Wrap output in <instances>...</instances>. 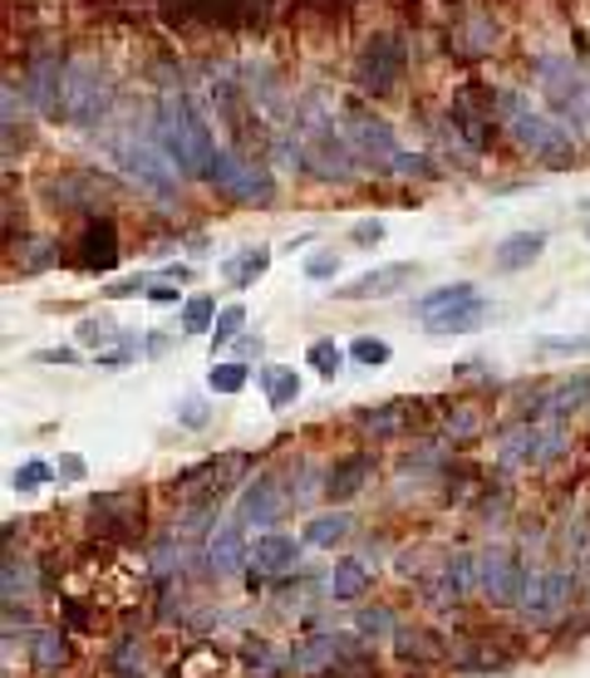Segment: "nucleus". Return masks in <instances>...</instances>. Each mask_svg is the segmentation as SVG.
Here are the masks:
<instances>
[{"label":"nucleus","mask_w":590,"mask_h":678,"mask_svg":"<svg viewBox=\"0 0 590 678\" xmlns=\"http://www.w3.org/2000/svg\"><path fill=\"white\" fill-rule=\"evenodd\" d=\"M157 143H163V153L173 158L183 178H212V163L222 153L207 119L187 99H163V109H157Z\"/></svg>","instance_id":"1"},{"label":"nucleus","mask_w":590,"mask_h":678,"mask_svg":"<svg viewBox=\"0 0 590 678\" xmlns=\"http://www.w3.org/2000/svg\"><path fill=\"white\" fill-rule=\"evenodd\" d=\"M507 133L521 153H531L547 168H576V143L551 113L531 109L527 99H507Z\"/></svg>","instance_id":"2"},{"label":"nucleus","mask_w":590,"mask_h":678,"mask_svg":"<svg viewBox=\"0 0 590 678\" xmlns=\"http://www.w3.org/2000/svg\"><path fill=\"white\" fill-rule=\"evenodd\" d=\"M113 103V84L104 74V64L94 60H79L64 69V84H60V119L70 123H99Z\"/></svg>","instance_id":"3"},{"label":"nucleus","mask_w":590,"mask_h":678,"mask_svg":"<svg viewBox=\"0 0 590 678\" xmlns=\"http://www.w3.org/2000/svg\"><path fill=\"white\" fill-rule=\"evenodd\" d=\"M119 168L129 172V182H139L143 192L157 198H177V163L163 153V143H148V138H119Z\"/></svg>","instance_id":"4"},{"label":"nucleus","mask_w":590,"mask_h":678,"mask_svg":"<svg viewBox=\"0 0 590 678\" xmlns=\"http://www.w3.org/2000/svg\"><path fill=\"white\" fill-rule=\"evenodd\" d=\"M404 64H408V50H404L399 34H374L365 50H359V60H355V84L365 89V94L384 99L394 84H399Z\"/></svg>","instance_id":"5"},{"label":"nucleus","mask_w":590,"mask_h":678,"mask_svg":"<svg viewBox=\"0 0 590 678\" xmlns=\"http://www.w3.org/2000/svg\"><path fill=\"white\" fill-rule=\"evenodd\" d=\"M541 94H547L561 113H571L576 129L590 133V79L571 60H541Z\"/></svg>","instance_id":"6"},{"label":"nucleus","mask_w":590,"mask_h":678,"mask_svg":"<svg viewBox=\"0 0 590 678\" xmlns=\"http://www.w3.org/2000/svg\"><path fill=\"white\" fill-rule=\"evenodd\" d=\"M345 138H349V148H355L365 163H374L379 172H399V158H404V148H399V138H394V129L379 119V113H365V109H349L345 113Z\"/></svg>","instance_id":"7"},{"label":"nucleus","mask_w":590,"mask_h":678,"mask_svg":"<svg viewBox=\"0 0 590 678\" xmlns=\"http://www.w3.org/2000/svg\"><path fill=\"white\" fill-rule=\"evenodd\" d=\"M478 590L492 605H521L527 570H521V556L512 546H482L478 550Z\"/></svg>","instance_id":"8"},{"label":"nucleus","mask_w":590,"mask_h":678,"mask_svg":"<svg viewBox=\"0 0 590 678\" xmlns=\"http://www.w3.org/2000/svg\"><path fill=\"white\" fill-rule=\"evenodd\" d=\"M207 182L217 192H232L236 202H256V206H266L271 192H276V188H271V178L246 153H217V163H212V178Z\"/></svg>","instance_id":"9"},{"label":"nucleus","mask_w":590,"mask_h":678,"mask_svg":"<svg viewBox=\"0 0 590 678\" xmlns=\"http://www.w3.org/2000/svg\"><path fill=\"white\" fill-rule=\"evenodd\" d=\"M571 576L566 570H537V576H527V590H521V615L537 619V625H547L566 610V600H571Z\"/></svg>","instance_id":"10"},{"label":"nucleus","mask_w":590,"mask_h":678,"mask_svg":"<svg viewBox=\"0 0 590 678\" xmlns=\"http://www.w3.org/2000/svg\"><path fill=\"white\" fill-rule=\"evenodd\" d=\"M418 281V266L414 261H389V266H374L355 281L339 285V301H384V295H399Z\"/></svg>","instance_id":"11"},{"label":"nucleus","mask_w":590,"mask_h":678,"mask_svg":"<svg viewBox=\"0 0 590 678\" xmlns=\"http://www.w3.org/2000/svg\"><path fill=\"white\" fill-rule=\"evenodd\" d=\"M286 512V497H281V482L271 473H261L252 487L242 492V507H236V522L242 526H256V532H266L276 516Z\"/></svg>","instance_id":"12"},{"label":"nucleus","mask_w":590,"mask_h":678,"mask_svg":"<svg viewBox=\"0 0 590 678\" xmlns=\"http://www.w3.org/2000/svg\"><path fill=\"white\" fill-rule=\"evenodd\" d=\"M301 546L295 536H281V532H261L252 542V556H246V566H252V576H286V570L301 560Z\"/></svg>","instance_id":"13"},{"label":"nucleus","mask_w":590,"mask_h":678,"mask_svg":"<svg viewBox=\"0 0 590 678\" xmlns=\"http://www.w3.org/2000/svg\"><path fill=\"white\" fill-rule=\"evenodd\" d=\"M487 320H492V305H487L482 295H472V301L442 310V315H428L424 330H428V335H478Z\"/></svg>","instance_id":"14"},{"label":"nucleus","mask_w":590,"mask_h":678,"mask_svg":"<svg viewBox=\"0 0 590 678\" xmlns=\"http://www.w3.org/2000/svg\"><path fill=\"white\" fill-rule=\"evenodd\" d=\"M246 526L242 522H226L212 532V542H207V560H212V570L217 576H236V570L246 566V556H252V546H246Z\"/></svg>","instance_id":"15"},{"label":"nucleus","mask_w":590,"mask_h":678,"mask_svg":"<svg viewBox=\"0 0 590 678\" xmlns=\"http://www.w3.org/2000/svg\"><path fill=\"white\" fill-rule=\"evenodd\" d=\"M541 251H547V232H512V236H502L492 246V266L497 271H527L531 261L541 256Z\"/></svg>","instance_id":"16"},{"label":"nucleus","mask_w":590,"mask_h":678,"mask_svg":"<svg viewBox=\"0 0 590 678\" xmlns=\"http://www.w3.org/2000/svg\"><path fill=\"white\" fill-rule=\"evenodd\" d=\"M414 404L408 398H389V404H379V408H365L359 413V423H365V433L369 438H394V433H404V428H414Z\"/></svg>","instance_id":"17"},{"label":"nucleus","mask_w":590,"mask_h":678,"mask_svg":"<svg viewBox=\"0 0 590 678\" xmlns=\"http://www.w3.org/2000/svg\"><path fill=\"white\" fill-rule=\"evenodd\" d=\"M266 271H271V246H242V251H236V256H226V261H222L226 285H236V291H246V285H256Z\"/></svg>","instance_id":"18"},{"label":"nucleus","mask_w":590,"mask_h":678,"mask_svg":"<svg viewBox=\"0 0 590 678\" xmlns=\"http://www.w3.org/2000/svg\"><path fill=\"white\" fill-rule=\"evenodd\" d=\"M349 512H325V516H311V522H305V532H301V542L305 546H315V550H335L339 542H345L349 536Z\"/></svg>","instance_id":"19"},{"label":"nucleus","mask_w":590,"mask_h":678,"mask_svg":"<svg viewBox=\"0 0 590 678\" xmlns=\"http://www.w3.org/2000/svg\"><path fill=\"white\" fill-rule=\"evenodd\" d=\"M79 261H84V271H109L113 261H119V236H113L109 222L89 226L84 232V251H79Z\"/></svg>","instance_id":"20"},{"label":"nucleus","mask_w":590,"mask_h":678,"mask_svg":"<svg viewBox=\"0 0 590 678\" xmlns=\"http://www.w3.org/2000/svg\"><path fill=\"white\" fill-rule=\"evenodd\" d=\"M261 388H266V404L271 408H291L295 404V398H301V374H295L291 370V364H271V370H261Z\"/></svg>","instance_id":"21"},{"label":"nucleus","mask_w":590,"mask_h":678,"mask_svg":"<svg viewBox=\"0 0 590 678\" xmlns=\"http://www.w3.org/2000/svg\"><path fill=\"white\" fill-rule=\"evenodd\" d=\"M590 398V378H566V384H547V394L537 398L541 413H551V418H561V413H576Z\"/></svg>","instance_id":"22"},{"label":"nucleus","mask_w":590,"mask_h":678,"mask_svg":"<svg viewBox=\"0 0 590 678\" xmlns=\"http://www.w3.org/2000/svg\"><path fill=\"white\" fill-rule=\"evenodd\" d=\"M472 295H478V285H472V281H448V285H438V291L418 295L414 310H418V320H428V315H442V310H452V305L472 301Z\"/></svg>","instance_id":"23"},{"label":"nucleus","mask_w":590,"mask_h":678,"mask_svg":"<svg viewBox=\"0 0 590 678\" xmlns=\"http://www.w3.org/2000/svg\"><path fill=\"white\" fill-rule=\"evenodd\" d=\"M365 585H369V570H365V560L345 556V560H335V570H330V585H325V590H330L335 600H359V595H365Z\"/></svg>","instance_id":"24"},{"label":"nucleus","mask_w":590,"mask_h":678,"mask_svg":"<svg viewBox=\"0 0 590 678\" xmlns=\"http://www.w3.org/2000/svg\"><path fill=\"white\" fill-rule=\"evenodd\" d=\"M365 477H369V457H345L339 473H330V482H325V492H330V502H345V497H355Z\"/></svg>","instance_id":"25"},{"label":"nucleus","mask_w":590,"mask_h":678,"mask_svg":"<svg viewBox=\"0 0 590 678\" xmlns=\"http://www.w3.org/2000/svg\"><path fill=\"white\" fill-rule=\"evenodd\" d=\"M452 44H458L462 54H487L497 44V20H487V16H478V20H468L458 34H452Z\"/></svg>","instance_id":"26"},{"label":"nucleus","mask_w":590,"mask_h":678,"mask_svg":"<svg viewBox=\"0 0 590 678\" xmlns=\"http://www.w3.org/2000/svg\"><path fill=\"white\" fill-rule=\"evenodd\" d=\"M531 354L537 360H581V354H590V335H547L531 344Z\"/></svg>","instance_id":"27"},{"label":"nucleus","mask_w":590,"mask_h":678,"mask_svg":"<svg viewBox=\"0 0 590 678\" xmlns=\"http://www.w3.org/2000/svg\"><path fill=\"white\" fill-rule=\"evenodd\" d=\"M217 301L212 295H192L183 301V335H212V325H217Z\"/></svg>","instance_id":"28"},{"label":"nucleus","mask_w":590,"mask_h":678,"mask_svg":"<svg viewBox=\"0 0 590 678\" xmlns=\"http://www.w3.org/2000/svg\"><path fill=\"white\" fill-rule=\"evenodd\" d=\"M291 659H295V669H325L330 659H339V639H330V635H325V639H305Z\"/></svg>","instance_id":"29"},{"label":"nucleus","mask_w":590,"mask_h":678,"mask_svg":"<svg viewBox=\"0 0 590 678\" xmlns=\"http://www.w3.org/2000/svg\"><path fill=\"white\" fill-rule=\"evenodd\" d=\"M207 388H212V394H242V388H246V364L217 360L207 370Z\"/></svg>","instance_id":"30"},{"label":"nucleus","mask_w":590,"mask_h":678,"mask_svg":"<svg viewBox=\"0 0 590 678\" xmlns=\"http://www.w3.org/2000/svg\"><path fill=\"white\" fill-rule=\"evenodd\" d=\"M305 360H311V370L321 378H335L339 370H345V350H339L335 340H315L311 350H305Z\"/></svg>","instance_id":"31"},{"label":"nucleus","mask_w":590,"mask_h":678,"mask_svg":"<svg viewBox=\"0 0 590 678\" xmlns=\"http://www.w3.org/2000/svg\"><path fill=\"white\" fill-rule=\"evenodd\" d=\"M50 477H54V463H40V457H26V463H20L16 473H10V487H16L20 497H26V492H40Z\"/></svg>","instance_id":"32"},{"label":"nucleus","mask_w":590,"mask_h":678,"mask_svg":"<svg viewBox=\"0 0 590 678\" xmlns=\"http://www.w3.org/2000/svg\"><path fill=\"white\" fill-rule=\"evenodd\" d=\"M242 330H246V305H222L217 310V325H212V344L222 350V344H232Z\"/></svg>","instance_id":"33"},{"label":"nucleus","mask_w":590,"mask_h":678,"mask_svg":"<svg viewBox=\"0 0 590 678\" xmlns=\"http://www.w3.org/2000/svg\"><path fill=\"white\" fill-rule=\"evenodd\" d=\"M349 360L369 364V370H379V364H389V344H384L379 335H359L355 344H349Z\"/></svg>","instance_id":"34"},{"label":"nucleus","mask_w":590,"mask_h":678,"mask_svg":"<svg viewBox=\"0 0 590 678\" xmlns=\"http://www.w3.org/2000/svg\"><path fill=\"white\" fill-rule=\"evenodd\" d=\"M339 271H345V266H339V251L335 246L311 251V261H305V281H335Z\"/></svg>","instance_id":"35"},{"label":"nucleus","mask_w":590,"mask_h":678,"mask_svg":"<svg viewBox=\"0 0 590 678\" xmlns=\"http://www.w3.org/2000/svg\"><path fill=\"white\" fill-rule=\"evenodd\" d=\"M478 428H482V413H478V408H468V404H462V408L448 418V438H452V443L478 438Z\"/></svg>","instance_id":"36"},{"label":"nucleus","mask_w":590,"mask_h":678,"mask_svg":"<svg viewBox=\"0 0 590 678\" xmlns=\"http://www.w3.org/2000/svg\"><path fill=\"white\" fill-rule=\"evenodd\" d=\"M35 659H40V669H60V664L70 659V649H64V639H60V635H40Z\"/></svg>","instance_id":"37"},{"label":"nucleus","mask_w":590,"mask_h":678,"mask_svg":"<svg viewBox=\"0 0 590 678\" xmlns=\"http://www.w3.org/2000/svg\"><path fill=\"white\" fill-rule=\"evenodd\" d=\"M143 291H153V285H148V275H123V281H109L104 285L109 301H123V295H143Z\"/></svg>","instance_id":"38"},{"label":"nucleus","mask_w":590,"mask_h":678,"mask_svg":"<svg viewBox=\"0 0 590 678\" xmlns=\"http://www.w3.org/2000/svg\"><path fill=\"white\" fill-rule=\"evenodd\" d=\"M177 423H183V428H202V423H207V404H202V398H183V404H177Z\"/></svg>","instance_id":"39"},{"label":"nucleus","mask_w":590,"mask_h":678,"mask_svg":"<svg viewBox=\"0 0 590 678\" xmlns=\"http://www.w3.org/2000/svg\"><path fill=\"white\" fill-rule=\"evenodd\" d=\"M84 457L79 453H60V463H54V477H64V482H84Z\"/></svg>","instance_id":"40"},{"label":"nucleus","mask_w":590,"mask_h":678,"mask_svg":"<svg viewBox=\"0 0 590 678\" xmlns=\"http://www.w3.org/2000/svg\"><path fill=\"white\" fill-rule=\"evenodd\" d=\"M384 241V222L379 216H365V222L355 226V246H379Z\"/></svg>","instance_id":"41"},{"label":"nucleus","mask_w":590,"mask_h":678,"mask_svg":"<svg viewBox=\"0 0 590 678\" xmlns=\"http://www.w3.org/2000/svg\"><path fill=\"white\" fill-rule=\"evenodd\" d=\"M389 629V610H369L359 615V635H384Z\"/></svg>","instance_id":"42"},{"label":"nucleus","mask_w":590,"mask_h":678,"mask_svg":"<svg viewBox=\"0 0 590 678\" xmlns=\"http://www.w3.org/2000/svg\"><path fill=\"white\" fill-rule=\"evenodd\" d=\"M35 360H40V364H74L79 354H74V350H44V354H35Z\"/></svg>","instance_id":"43"},{"label":"nucleus","mask_w":590,"mask_h":678,"mask_svg":"<svg viewBox=\"0 0 590 678\" xmlns=\"http://www.w3.org/2000/svg\"><path fill=\"white\" fill-rule=\"evenodd\" d=\"M148 301H157V305H173V301H177V285H153V291H148Z\"/></svg>","instance_id":"44"},{"label":"nucleus","mask_w":590,"mask_h":678,"mask_svg":"<svg viewBox=\"0 0 590 678\" xmlns=\"http://www.w3.org/2000/svg\"><path fill=\"white\" fill-rule=\"evenodd\" d=\"M586 236H590V216H586Z\"/></svg>","instance_id":"45"}]
</instances>
